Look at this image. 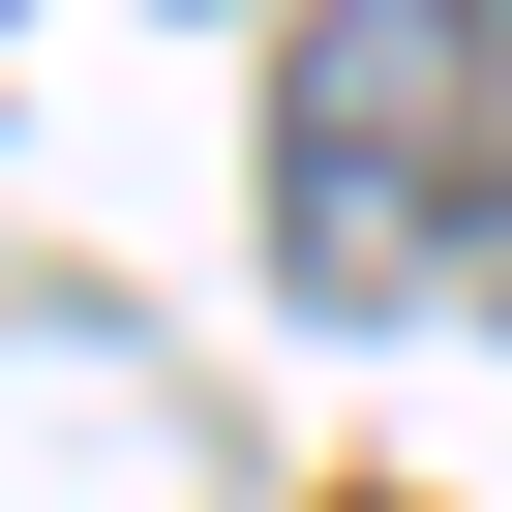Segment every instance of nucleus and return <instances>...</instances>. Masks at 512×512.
I'll list each match as a JSON object with an SVG mask.
<instances>
[{"label":"nucleus","mask_w":512,"mask_h":512,"mask_svg":"<svg viewBox=\"0 0 512 512\" xmlns=\"http://www.w3.org/2000/svg\"><path fill=\"white\" fill-rule=\"evenodd\" d=\"M452 91H482V0H332V31H302V91H272V241H302V302L392 272V181L452 151Z\"/></svg>","instance_id":"nucleus-1"}]
</instances>
